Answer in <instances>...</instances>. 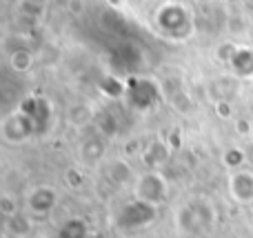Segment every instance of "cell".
I'll return each instance as SVG.
<instances>
[{"instance_id": "obj_1", "label": "cell", "mask_w": 253, "mask_h": 238, "mask_svg": "<svg viewBox=\"0 0 253 238\" xmlns=\"http://www.w3.org/2000/svg\"><path fill=\"white\" fill-rule=\"evenodd\" d=\"M231 194L240 203H251L253 200V174L240 172L231 178Z\"/></svg>"}]
</instances>
